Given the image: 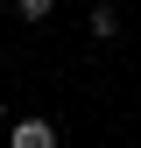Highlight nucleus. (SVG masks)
Masks as SVG:
<instances>
[{"label": "nucleus", "instance_id": "nucleus-4", "mask_svg": "<svg viewBox=\"0 0 141 148\" xmlns=\"http://www.w3.org/2000/svg\"><path fill=\"white\" fill-rule=\"evenodd\" d=\"M7 120H14V113H7V106H0V134H7Z\"/></svg>", "mask_w": 141, "mask_h": 148}, {"label": "nucleus", "instance_id": "nucleus-5", "mask_svg": "<svg viewBox=\"0 0 141 148\" xmlns=\"http://www.w3.org/2000/svg\"><path fill=\"white\" fill-rule=\"evenodd\" d=\"M106 7H120V0H106Z\"/></svg>", "mask_w": 141, "mask_h": 148}, {"label": "nucleus", "instance_id": "nucleus-3", "mask_svg": "<svg viewBox=\"0 0 141 148\" xmlns=\"http://www.w3.org/2000/svg\"><path fill=\"white\" fill-rule=\"evenodd\" d=\"M14 14H21V21H49V14H57V0H14Z\"/></svg>", "mask_w": 141, "mask_h": 148}, {"label": "nucleus", "instance_id": "nucleus-1", "mask_svg": "<svg viewBox=\"0 0 141 148\" xmlns=\"http://www.w3.org/2000/svg\"><path fill=\"white\" fill-rule=\"evenodd\" d=\"M57 141L64 134L49 120H7V141H0V148H57Z\"/></svg>", "mask_w": 141, "mask_h": 148}, {"label": "nucleus", "instance_id": "nucleus-2", "mask_svg": "<svg viewBox=\"0 0 141 148\" xmlns=\"http://www.w3.org/2000/svg\"><path fill=\"white\" fill-rule=\"evenodd\" d=\"M85 28H92V42H113V35H120V7L92 0V21H85Z\"/></svg>", "mask_w": 141, "mask_h": 148}]
</instances>
